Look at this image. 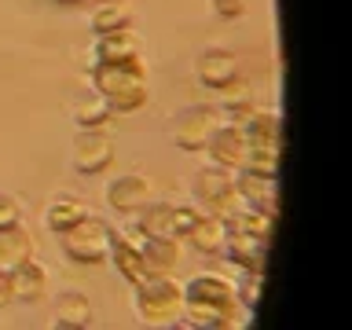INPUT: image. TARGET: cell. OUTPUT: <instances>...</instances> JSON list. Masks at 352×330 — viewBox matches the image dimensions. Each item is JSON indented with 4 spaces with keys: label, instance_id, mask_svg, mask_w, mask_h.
Segmentation results:
<instances>
[{
    "label": "cell",
    "instance_id": "e0dca14e",
    "mask_svg": "<svg viewBox=\"0 0 352 330\" xmlns=\"http://www.w3.org/2000/svg\"><path fill=\"white\" fill-rule=\"evenodd\" d=\"M187 242H191L198 253H220V250H224V242H228V220L202 213L195 220V228L187 231Z\"/></svg>",
    "mask_w": 352,
    "mask_h": 330
},
{
    "label": "cell",
    "instance_id": "d4e9b609",
    "mask_svg": "<svg viewBox=\"0 0 352 330\" xmlns=\"http://www.w3.org/2000/svg\"><path fill=\"white\" fill-rule=\"evenodd\" d=\"M213 11L220 19H228V22H235L246 15V0H213Z\"/></svg>",
    "mask_w": 352,
    "mask_h": 330
},
{
    "label": "cell",
    "instance_id": "5bb4252c",
    "mask_svg": "<svg viewBox=\"0 0 352 330\" xmlns=\"http://www.w3.org/2000/svg\"><path fill=\"white\" fill-rule=\"evenodd\" d=\"M110 261H114L118 275H125V283H140L147 275V264H143V253H140V242L129 239L125 231H114L110 235Z\"/></svg>",
    "mask_w": 352,
    "mask_h": 330
},
{
    "label": "cell",
    "instance_id": "6da1fadb",
    "mask_svg": "<svg viewBox=\"0 0 352 330\" xmlns=\"http://www.w3.org/2000/svg\"><path fill=\"white\" fill-rule=\"evenodd\" d=\"M239 290L235 283H228L224 275H195L191 283L184 286V316L191 319L195 327L206 330H228L239 323Z\"/></svg>",
    "mask_w": 352,
    "mask_h": 330
},
{
    "label": "cell",
    "instance_id": "7402d4cb",
    "mask_svg": "<svg viewBox=\"0 0 352 330\" xmlns=\"http://www.w3.org/2000/svg\"><path fill=\"white\" fill-rule=\"evenodd\" d=\"M110 114H114V110L107 107V99H103V96H88V99H81V103L74 107L77 129H99Z\"/></svg>",
    "mask_w": 352,
    "mask_h": 330
},
{
    "label": "cell",
    "instance_id": "8fae6325",
    "mask_svg": "<svg viewBox=\"0 0 352 330\" xmlns=\"http://www.w3.org/2000/svg\"><path fill=\"white\" fill-rule=\"evenodd\" d=\"M228 261L235 264L242 275H264V257H268V242L261 239H250V235H239V231H228V242L224 250Z\"/></svg>",
    "mask_w": 352,
    "mask_h": 330
},
{
    "label": "cell",
    "instance_id": "9a60e30c",
    "mask_svg": "<svg viewBox=\"0 0 352 330\" xmlns=\"http://www.w3.org/2000/svg\"><path fill=\"white\" fill-rule=\"evenodd\" d=\"M136 55H140V37L132 30L99 33V41L92 44L96 63H121V59H136Z\"/></svg>",
    "mask_w": 352,
    "mask_h": 330
},
{
    "label": "cell",
    "instance_id": "3957f363",
    "mask_svg": "<svg viewBox=\"0 0 352 330\" xmlns=\"http://www.w3.org/2000/svg\"><path fill=\"white\" fill-rule=\"evenodd\" d=\"M132 308L143 323L151 327H169L184 316V286L169 279V272H147L140 283H132Z\"/></svg>",
    "mask_w": 352,
    "mask_h": 330
},
{
    "label": "cell",
    "instance_id": "d6986e66",
    "mask_svg": "<svg viewBox=\"0 0 352 330\" xmlns=\"http://www.w3.org/2000/svg\"><path fill=\"white\" fill-rule=\"evenodd\" d=\"M140 253H143V264L147 272H173L180 264V239H143L140 242Z\"/></svg>",
    "mask_w": 352,
    "mask_h": 330
},
{
    "label": "cell",
    "instance_id": "7c38bea8",
    "mask_svg": "<svg viewBox=\"0 0 352 330\" xmlns=\"http://www.w3.org/2000/svg\"><path fill=\"white\" fill-rule=\"evenodd\" d=\"M195 74H198V81H202L206 88H224V85H231L239 77V59L231 52H220V48H213V52H202L195 59Z\"/></svg>",
    "mask_w": 352,
    "mask_h": 330
},
{
    "label": "cell",
    "instance_id": "8992f818",
    "mask_svg": "<svg viewBox=\"0 0 352 330\" xmlns=\"http://www.w3.org/2000/svg\"><path fill=\"white\" fill-rule=\"evenodd\" d=\"M70 158H74V169L81 176H99L114 165V140L96 132V129H81L74 136Z\"/></svg>",
    "mask_w": 352,
    "mask_h": 330
},
{
    "label": "cell",
    "instance_id": "5b68a950",
    "mask_svg": "<svg viewBox=\"0 0 352 330\" xmlns=\"http://www.w3.org/2000/svg\"><path fill=\"white\" fill-rule=\"evenodd\" d=\"M191 195H195V202H198V209H202V213L224 217V220L242 206V198H239V191H235V176H231V169H220V165L195 173Z\"/></svg>",
    "mask_w": 352,
    "mask_h": 330
},
{
    "label": "cell",
    "instance_id": "44dd1931",
    "mask_svg": "<svg viewBox=\"0 0 352 330\" xmlns=\"http://www.w3.org/2000/svg\"><path fill=\"white\" fill-rule=\"evenodd\" d=\"M55 319L63 327H88L92 323V301L77 290H66L55 297Z\"/></svg>",
    "mask_w": 352,
    "mask_h": 330
},
{
    "label": "cell",
    "instance_id": "ba28073f",
    "mask_svg": "<svg viewBox=\"0 0 352 330\" xmlns=\"http://www.w3.org/2000/svg\"><path fill=\"white\" fill-rule=\"evenodd\" d=\"M209 158L220 169H242V158H246V132H242L239 121H220L213 129V136L206 143Z\"/></svg>",
    "mask_w": 352,
    "mask_h": 330
},
{
    "label": "cell",
    "instance_id": "603a6c76",
    "mask_svg": "<svg viewBox=\"0 0 352 330\" xmlns=\"http://www.w3.org/2000/svg\"><path fill=\"white\" fill-rule=\"evenodd\" d=\"M129 22H132V11L125 4H103L92 15V30H96V37L99 33H114V30H129Z\"/></svg>",
    "mask_w": 352,
    "mask_h": 330
},
{
    "label": "cell",
    "instance_id": "52a82bcc",
    "mask_svg": "<svg viewBox=\"0 0 352 330\" xmlns=\"http://www.w3.org/2000/svg\"><path fill=\"white\" fill-rule=\"evenodd\" d=\"M217 125H220V110L191 107L173 121V140H176V147H184V151H206V143H209Z\"/></svg>",
    "mask_w": 352,
    "mask_h": 330
},
{
    "label": "cell",
    "instance_id": "484cf974",
    "mask_svg": "<svg viewBox=\"0 0 352 330\" xmlns=\"http://www.w3.org/2000/svg\"><path fill=\"white\" fill-rule=\"evenodd\" d=\"M11 301H15V297H11V279H8V272L0 268V312H4Z\"/></svg>",
    "mask_w": 352,
    "mask_h": 330
},
{
    "label": "cell",
    "instance_id": "4fadbf2b",
    "mask_svg": "<svg viewBox=\"0 0 352 330\" xmlns=\"http://www.w3.org/2000/svg\"><path fill=\"white\" fill-rule=\"evenodd\" d=\"M8 279H11V297L15 301H41L48 294V268L37 264L33 257L22 261L19 268H11Z\"/></svg>",
    "mask_w": 352,
    "mask_h": 330
},
{
    "label": "cell",
    "instance_id": "7a4b0ae2",
    "mask_svg": "<svg viewBox=\"0 0 352 330\" xmlns=\"http://www.w3.org/2000/svg\"><path fill=\"white\" fill-rule=\"evenodd\" d=\"M92 88L118 114H136L151 99L147 66H143L140 55L136 59H121V63H96L92 66Z\"/></svg>",
    "mask_w": 352,
    "mask_h": 330
},
{
    "label": "cell",
    "instance_id": "30bf717a",
    "mask_svg": "<svg viewBox=\"0 0 352 330\" xmlns=\"http://www.w3.org/2000/svg\"><path fill=\"white\" fill-rule=\"evenodd\" d=\"M235 191H239V198H242V206L279 213V191H275V176L239 169V176H235Z\"/></svg>",
    "mask_w": 352,
    "mask_h": 330
},
{
    "label": "cell",
    "instance_id": "277c9868",
    "mask_svg": "<svg viewBox=\"0 0 352 330\" xmlns=\"http://www.w3.org/2000/svg\"><path fill=\"white\" fill-rule=\"evenodd\" d=\"M110 235H114V228L107 224L103 217L88 213L81 217L70 231H63V250L66 257L77 261V264H103L107 253H110Z\"/></svg>",
    "mask_w": 352,
    "mask_h": 330
},
{
    "label": "cell",
    "instance_id": "ac0fdd59",
    "mask_svg": "<svg viewBox=\"0 0 352 330\" xmlns=\"http://www.w3.org/2000/svg\"><path fill=\"white\" fill-rule=\"evenodd\" d=\"M272 228H275V213L268 209H235V213L228 217V231H239V235H250V239H261V242H272Z\"/></svg>",
    "mask_w": 352,
    "mask_h": 330
},
{
    "label": "cell",
    "instance_id": "2e32d148",
    "mask_svg": "<svg viewBox=\"0 0 352 330\" xmlns=\"http://www.w3.org/2000/svg\"><path fill=\"white\" fill-rule=\"evenodd\" d=\"M33 257V235L22 224H11V228H0V268L11 272L19 268L22 261Z\"/></svg>",
    "mask_w": 352,
    "mask_h": 330
},
{
    "label": "cell",
    "instance_id": "9c48e42d",
    "mask_svg": "<svg viewBox=\"0 0 352 330\" xmlns=\"http://www.w3.org/2000/svg\"><path fill=\"white\" fill-rule=\"evenodd\" d=\"M151 195H154V187L147 176H140V173H125V176H114V180L107 184V206L114 209V213H136L140 206H147L151 202Z\"/></svg>",
    "mask_w": 352,
    "mask_h": 330
},
{
    "label": "cell",
    "instance_id": "ffe728a7",
    "mask_svg": "<svg viewBox=\"0 0 352 330\" xmlns=\"http://www.w3.org/2000/svg\"><path fill=\"white\" fill-rule=\"evenodd\" d=\"M92 209L81 206L77 198H55V202L44 209V228L52 231V235H63V231H70L81 217H88Z\"/></svg>",
    "mask_w": 352,
    "mask_h": 330
},
{
    "label": "cell",
    "instance_id": "4316f807",
    "mask_svg": "<svg viewBox=\"0 0 352 330\" xmlns=\"http://www.w3.org/2000/svg\"><path fill=\"white\" fill-rule=\"evenodd\" d=\"M59 4H85V0H59Z\"/></svg>",
    "mask_w": 352,
    "mask_h": 330
},
{
    "label": "cell",
    "instance_id": "cb8c5ba5",
    "mask_svg": "<svg viewBox=\"0 0 352 330\" xmlns=\"http://www.w3.org/2000/svg\"><path fill=\"white\" fill-rule=\"evenodd\" d=\"M11 224H22V206L15 195L0 191V228H11Z\"/></svg>",
    "mask_w": 352,
    "mask_h": 330
}]
</instances>
